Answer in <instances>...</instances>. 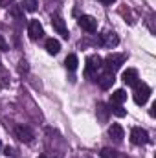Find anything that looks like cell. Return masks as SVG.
<instances>
[{"instance_id":"2e32d148","label":"cell","mask_w":156,"mask_h":158,"mask_svg":"<svg viewBox=\"0 0 156 158\" xmlns=\"http://www.w3.org/2000/svg\"><path fill=\"white\" fill-rule=\"evenodd\" d=\"M110 112H114L117 118H123V116L127 114V110H125L121 105H110Z\"/></svg>"},{"instance_id":"3957f363","label":"cell","mask_w":156,"mask_h":158,"mask_svg":"<svg viewBox=\"0 0 156 158\" xmlns=\"http://www.w3.org/2000/svg\"><path fill=\"white\" fill-rule=\"evenodd\" d=\"M149 98H151V86L145 85V83H142V85L138 83L134 86V101H136V105H145L149 101Z\"/></svg>"},{"instance_id":"8fae6325","label":"cell","mask_w":156,"mask_h":158,"mask_svg":"<svg viewBox=\"0 0 156 158\" xmlns=\"http://www.w3.org/2000/svg\"><path fill=\"white\" fill-rule=\"evenodd\" d=\"M109 134H110V138H114L116 142H121V140H123V136H125L123 127H121L119 123H112V125L109 127Z\"/></svg>"},{"instance_id":"277c9868","label":"cell","mask_w":156,"mask_h":158,"mask_svg":"<svg viewBox=\"0 0 156 158\" xmlns=\"http://www.w3.org/2000/svg\"><path fill=\"white\" fill-rule=\"evenodd\" d=\"M77 24H79V28L83 31H86V33H96L97 31V20L94 17H90V15H81Z\"/></svg>"},{"instance_id":"6da1fadb","label":"cell","mask_w":156,"mask_h":158,"mask_svg":"<svg viewBox=\"0 0 156 158\" xmlns=\"http://www.w3.org/2000/svg\"><path fill=\"white\" fill-rule=\"evenodd\" d=\"M125 63V55H119V53H110L107 55V59H103V70L107 74H114L116 70L121 68V64Z\"/></svg>"},{"instance_id":"d6986e66","label":"cell","mask_w":156,"mask_h":158,"mask_svg":"<svg viewBox=\"0 0 156 158\" xmlns=\"http://www.w3.org/2000/svg\"><path fill=\"white\" fill-rule=\"evenodd\" d=\"M4 155H6V156H11V155H13V149H11V147H6V149H4Z\"/></svg>"},{"instance_id":"5b68a950","label":"cell","mask_w":156,"mask_h":158,"mask_svg":"<svg viewBox=\"0 0 156 158\" xmlns=\"http://www.w3.org/2000/svg\"><path fill=\"white\" fill-rule=\"evenodd\" d=\"M130 142H132L134 145H145V143H149V134H147V131L142 129V127H134V129L130 131Z\"/></svg>"},{"instance_id":"8992f818","label":"cell","mask_w":156,"mask_h":158,"mask_svg":"<svg viewBox=\"0 0 156 158\" xmlns=\"http://www.w3.org/2000/svg\"><path fill=\"white\" fill-rule=\"evenodd\" d=\"M15 136H17L20 142H24V143H31L33 138H35L33 131H31L30 127H26V125H17V127H15Z\"/></svg>"},{"instance_id":"7c38bea8","label":"cell","mask_w":156,"mask_h":158,"mask_svg":"<svg viewBox=\"0 0 156 158\" xmlns=\"http://www.w3.org/2000/svg\"><path fill=\"white\" fill-rule=\"evenodd\" d=\"M114 81H116V79H114V74H107V72H105L101 77H97V83H99V86H101L103 90H109V88L114 85Z\"/></svg>"},{"instance_id":"44dd1931","label":"cell","mask_w":156,"mask_h":158,"mask_svg":"<svg viewBox=\"0 0 156 158\" xmlns=\"http://www.w3.org/2000/svg\"><path fill=\"white\" fill-rule=\"evenodd\" d=\"M101 4H105V6H110V4H114V0H99Z\"/></svg>"},{"instance_id":"603a6c76","label":"cell","mask_w":156,"mask_h":158,"mask_svg":"<svg viewBox=\"0 0 156 158\" xmlns=\"http://www.w3.org/2000/svg\"><path fill=\"white\" fill-rule=\"evenodd\" d=\"M154 114H156V103L151 107V116H154Z\"/></svg>"},{"instance_id":"30bf717a","label":"cell","mask_w":156,"mask_h":158,"mask_svg":"<svg viewBox=\"0 0 156 158\" xmlns=\"http://www.w3.org/2000/svg\"><path fill=\"white\" fill-rule=\"evenodd\" d=\"M51 26H53V30H55L63 39H68V28H66L64 20H63L59 15H53V17H51Z\"/></svg>"},{"instance_id":"484cf974","label":"cell","mask_w":156,"mask_h":158,"mask_svg":"<svg viewBox=\"0 0 156 158\" xmlns=\"http://www.w3.org/2000/svg\"><path fill=\"white\" fill-rule=\"evenodd\" d=\"M0 4H2V0H0Z\"/></svg>"},{"instance_id":"ffe728a7","label":"cell","mask_w":156,"mask_h":158,"mask_svg":"<svg viewBox=\"0 0 156 158\" xmlns=\"http://www.w3.org/2000/svg\"><path fill=\"white\" fill-rule=\"evenodd\" d=\"M6 48H7V44H6V40L2 39V37H0V50H6Z\"/></svg>"},{"instance_id":"7402d4cb","label":"cell","mask_w":156,"mask_h":158,"mask_svg":"<svg viewBox=\"0 0 156 158\" xmlns=\"http://www.w3.org/2000/svg\"><path fill=\"white\" fill-rule=\"evenodd\" d=\"M20 70H28V66H26V61H22V63H20Z\"/></svg>"},{"instance_id":"ba28073f","label":"cell","mask_w":156,"mask_h":158,"mask_svg":"<svg viewBox=\"0 0 156 158\" xmlns=\"http://www.w3.org/2000/svg\"><path fill=\"white\" fill-rule=\"evenodd\" d=\"M28 35H30V39L31 40H37L40 39L42 35H44V30H42V24H40L39 20H30V24H28Z\"/></svg>"},{"instance_id":"cb8c5ba5","label":"cell","mask_w":156,"mask_h":158,"mask_svg":"<svg viewBox=\"0 0 156 158\" xmlns=\"http://www.w3.org/2000/svg\"><path fill=\"white\" fill-rule=\"evenodd\" d=\"M39 158H48V156H46V155H40V156Z\"/></svg>"},{"instance_id":"9a60e30c","label":"cell","mask_w":156,"mask_h":158,"mask_svg":"<svg viewBox=\"0 0 156 158\" xmlns=\"http://www.w3.org/2000/svg\"><path fill=\"white\" fill-rule=\"evenodd\" d=\"M64 64H66V68L68 70H77V64H79V59H77V55L76 53H70L68 57H66V61H64Z\"/></svg>"},{"instance_id":"e0dca14e","label":"cell","mask_w":156,"mask_h":158,"mask_svg":"<svg viewBox=\"0 0 156 158\" xmlns=\"http://www.w3.org/2000/svg\"><path fill=\"white\" fill-rule=\"evenodd\" d=\"M37 6H39L37 0H24V2H22V7H24L26 11H35Z\"/></svg>"},{"instance_id":"5bb4252c","label":"cell","mask_w":156,"mask_h":158,"mask_svg":"<svg viewBox=\"0 0 156 158\" xmlns=\"http://www.w3.org/2000/svg\"><path fill=\"white\" fill-rule=\"evenodd\" d=\"M125 99H127V92L125 90H116L110 96V105H121Z\"/></svg>"},{"instance_id":"d4e9b609","label":"cell","mask_w":156,"mask_h":158,"mask_svg":"<svg viewBox=\"0 0 156 158\" xmlns=\"http://www.w3.org/2000/svg\"><path fill=\"white\" fill-rule=\"evenodd\" d=\"M0 151H2V142H0Z\"/></svg>"},{"instance_id":"52a82bcc","label":"cell","mask_w":156,"mask_h":158,"mask_svg":"<svg viewBox=\"0 0 156 158\" xmlns=\"http://www.w3.org/2000/svg\"><path fill=\"white\" fill-rule=\"evenodd\" d=\"M99 44L101 46H105V48H116L117 44H119V37H117L114 31H103L101 35H99Z\"/></svg>"},{"instance_id":"7a4b0ae2","label":"cell","mask_w":156,"mask_h":158,"mask_svg":"<svg viewBox=\"0 0 156 158\" xmlns=\"http://www.w3.org/2000/svg\"><path fill=\"white\" fill-rule=\"evenodd\" d=\"M103 66V59L97 55V53H94V55H88L86 57V66H84V74L88 76V77H94V76H97V70Z\"/></svg>"},{"instance_id":"ac0fdd59","label":"cell","mask_w":156,"mask_h":158,"mask_svg":"<svg viewBox=\"0 0 156 158\" xmlns=\"http://www.w3.org/2000/svg\"><path fill=\"white\" fill-rule=\"evenodd\" d=\"M101 158H117V153L114 149H109V147H105L103 151H101Z\"/></svg>"},{"instance_id":"9c48e42d","label":"cell","mask_w":156,"mask_h":158,"mask_svg":"<svg viewBox=\"0 0 156 158\" xmlns=\"http://www.w3.org/2000/svg\"><path fill=\"white\" fill-rule=\"evenodd\" d=\"M121 79H123V83H125L127 86H136V85L140 83L138 70H134V68H127V70L121 74Z\"/></svg>"},{"instance_id":"4fadbf2b","label":"cell","mask_w":156,"mask_h":158,"mask_svg":"<svg viewBox=\"0 0 156 158\" xmlns=\"http://www.w3.org/2000/svg\"><path fill=\"white\" fill-rule=\"evenodd\" d=\"M46 50H48V53L57 55V53L61 52V42L57 39H48L46 40Z\"/></svg>"}]
</instances>
